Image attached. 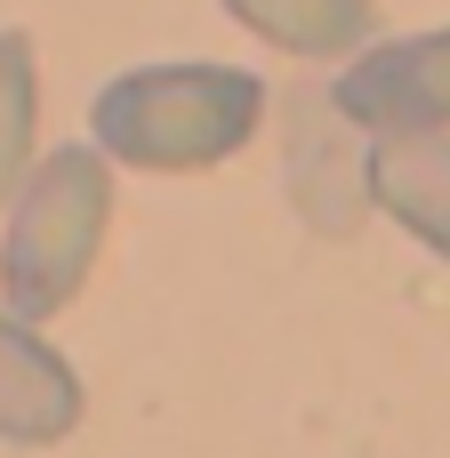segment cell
Returning <instances> with one entry per match:
<instances>
[{
  "label": "cell",
  "instance_id": "4",
  "mask_svg": "<svg viewBox=\"0 0 450 458\" xmlns=\"http://www.w3.org/2000/svg\"><path fill=\"white\" fill-rule=\"evenodd\" d=\"M81 427V378L16 314H0V443H64Z\"/></svg>",
  "mask_w": 450,
  "mask_h": 458
},
{
  "label": "cell",
  "instance_id": "6",
  "mask_svg": "<svg viewBox=\"0 0 450 458\" xmlns=\"http://www.w3.org/2000/svg\"><path fill=\"white\" fill-rule=\"evenodd\" d=\"M225 8L290 56H346L378 32L370 0H225Z\"/></svg>",
  "mask_w": 450,
  "mask_h": 458
},
{
  "label": "cell",
  "instance_id": "5",
  "mask_svg": "<svg viewBox=\"0 0 450 458\" xmlns=\"http://www.w3.org/2000/svg\"><path fill=\"white\" fill-rule=\"evenodd\" d=\"M370 201L450 258V137H386L370 153Z\"/></svg>",
  "mask_w": 450,
  "mask_h": 458
},
{
  "label": "cell",
  "instance_id": "3",
  "mask_svg": "<svg viewBox=\"0 0 450 458\" xmlns=\"http://www.w3.org/2000/svg\"><path fill=\"white\" fill-rule=\"evenodd\" d=\"M330 105L346 121H362V129H386V137H435V129H450V24L354 56L338 72Z\"/></svg>",
  "mask_w": 450,
  "mask_h": 458
},
{
  "label": "cell",
  "instance_id": "2",
  "mask_svg": "<svg viewBox=\"0 0 450 458\" xmlns=\"http://www.w3.org/2000/svg\"><path fill=\"white\" fill-rule=\"evenodd\" d=\"M105 217H113V169L89 145H56L24 177L8 242H0V290H8V314L24 330L81 298L97 242H105Z\"/></svg>",
  "mask_w": 450,
  "mask_h": 458
},
{
  "label": "cell",
  "instance_id": "1",
  "mask_svg": "<svg viewBox=\"0 0 450 458\" xmlns=\"http://www.w3.org/2000/svg\"><path fill=\"white\" fill-rule=\"evenodd\" d=\"M266 121V89L233 64H137L97 89L89 129L129 169H217Z\"/></svg>",
  "mask_w": 450,
  "mask_h": 458
},
{
  "label": "cell",
  "instance_id": "7",
  "mask_svg": "<svg viewBox=\"0 0 450 458\" xmlns=\"http://www.w3.org/2000/svg\"><path fill=\"white\" fill-rule=\"evenodd\" d=\"M32 121H40V89H32V48H24V32H0V193H24V161H32Z\"/></svg>",
  "mask_w": 450,
  "mask_h": 458
}]
</instances>
